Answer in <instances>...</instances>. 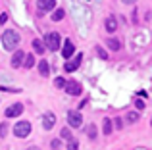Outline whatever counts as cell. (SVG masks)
<instances>
[{
	"label": "cell",
	"instance_id": "obj_1",
	"mask_svg": "<svg viewBox=\"0 0 152 150\" xmlns=\"http://www.w3.org/2000/svg\"><path fill=\"white\" fill-rule=\"evenodd\" d=\"M2 44L6 50H15L19 44V33L14 29H6L2 33Z\"/></svg>",
	"mask_w": 152,
	"mask_h": 150
},
{
	"label": "cell",
	"instance_id": "obj_2",
	"mask_svg": "<svg viewBox=\"0 0 152 150\" xmlns=\"http://www.w3.org/2000/svg\"><path fill=\"white\" fill-rule=\"evenodd\" d=\"M29 133H31V123L29 121H18L15 123V127H14V135L18 137V139H25V137H29Z\"/></svg>",
	"mask_w": 152,
	"mask_h": 150
},
{
	"label": "cell",
	"instance_id": "obj_3",
	"mask_svg": "<svg viewBox=\"0 0 152 150\" xmlns=\"http://www.w3.org/2000/svg\"><path fill=\"white\" fill-rule=\"evenodd\" d=\"M60 42H62V39H60V35L58 33H46V37H45V44L48 46V50H58L60 48Z\"/></svg>",
	"mask_w": 152,
	"mask_h": 150
},
{
	"label": "cell",
	"instance_id": "obj_4",
	"mask_svg": "<svg viewBox=\"0 0 152 150\" xmlns=\"http://www.w3.org/2000/svg\"><path fill=\"white\" fill-rule=\"evenodd\" d=\"M67 123H69V127H81L83 123V116L79 110H71V112H67Z\"/></svg>",
	"mask_w": 152,
	"mask_h": 150
},
{
	"label": "cell",
	"instance_id": "obj_5",
	"mask_svg": "<svg viewBox=\"0 0 152 150\" xmlns=\"http://www.w3.org/2000/svg\"><path fill=\"white\" fill-rule=\"evenodd\" d=\"M66 92L67 94H71V96H79V94L83 92V87H81V83H77V81H66Z\"/></svg>",
	"mask_w": 152,
	"mask_h": 150
},
{
	"label": "cell",
	"instance_id": "obj_6",
	"mask_svg": "<svg viewBox=\"0 0 152 150\" xmlns=\"http://www.w3.org/2000/svg\"><path fill=\"white\" fill-rule=\"evenodd\" d=\"M21 114H23V104L18 102V104H12L10 108L4 112V116L6 117H18V116H21Z\"/></svg>",
	"mask_w": 152,
	"mask_h": 150
},
{
	"label": "cell",
	"instance_id": "obj_7",
	"mask_svg": "<svg viewBox=\"0 0 152 150\" xmlns=\"http://www.w3.org/2000/svg\"><path fill=\"white\" fill-rule=\"evenodd\" d=\"M104 29H106L108 33H115V31H118V19H115L114 15H108V17L104 19Z\"/></svg>",
	"mask_w": 152,
	"mask_h": 150
},
{
	"label": "cell",
	"instance_id": "obj_8",
	"mask_svg": "<svg viewBox=\"0 0 152 150\" xmlns=\"http://www.w3.org/2000/svg\"><path fill=\"white\" fill-rule=\"evenodd\" d=\"M39 12H50L56 8V0H37Z\"/></svg>",
	"mask_w": 152,
	"mask_h": 150
},
{
	"label": "cell",
	"instance_id": "obj_9",
	"mask_svg": "<svg viewBox=\"0 0 152 150\" xmlns=\"http://www.w3.org/2000/svg\"><path fill=\"white\" fill-rule=\"evenodd\" d=\"M54 123H56V116L52 112H46L45 116H42V127H45L46 131H50V129L54 127Z\"/></svg>",
	"mask_w": 152,
	"mask_h": 150
},
{
	"label": "cell",
	"instance_id": "obj_10",
	"mask_svg": "<svg viewBox=\"0 0 152 150\" xmlns=\"http://www.w3.org/2000/svg\"><path fill=\"white\" fill-rule=\"evenodd\" d=\"M73 52H75V46H73V42L67 39L66 42H64V48H62V56L66 58V60H69L71 56H73Z\"/></svg>",
	"mask_w": 152,
	"mask_h": 150
},
{
	"label": "cell",
	"instance_id": "obj_11",
	"mask_svg": "<svg viewBox=\"0 0 152 150\" xmlns=\"http://www.w3.org/2000/svg\"><path fill=\"white\" fill-rule=\"evenodd\" d=\"M81 54H77V56H75L73 58V60H71V62H67V64L66 66H64V69H66V71L67 73H71V71H75V69H77L79 68V64H81Z\"/></svg>",
	"mask_w": 152,
	"mask_h": 150
},
{
	"label": "cell",
	"instance_id": "obj_12",
	"mask_svg": "<svg viewBox=\"0 0 152 150\" xmlns=\"http://www.w3.org/2000/svg\"><path fill=\"white\" fill-rule=\"evenodd\" d=\"M23 60H25V54L18 48V52L12 56V68H19V66H23Z\"/></svg>",
	"mask_w": 152,
	"mask_h": 150
},
{
	"label": "cell",
	"instance_id": "obj_13",
	"mask_svg": "<svg viewBox=\"0 0 152 150\" xmlns=\"http://www.w3.org/2000/svg\"><path fill=\"white\" fill-rule=\"evenodd\" d=\"M31 46H33V50H35L37 54H45V50H46L45 42H42L41 39H33V42H31Z\"/></svg>",
	"mask_w": 152,
	"mask_h": 150
},
{
	"label": "cell",
	"instance_id": "obj_14",
	"mask_svg": "<svg viewBox=\"0 0 152 150\" xmlns=\"http://www.w3.org/2000/svg\"><path fill=\"white\" fill-rule=\"evenodd\" d=\"M39 71H41L42 77H48V73H50V66H48V62H46V60H41V62H39Z\"/></svg>",
	"mask_w": 152,
	"mask_h": 150
},
{
	"label": "cell",
	"instance_id": "obj_15",
	"mask_svg": "<svg viewBox=\"0 0 152 150\" xmlns=\"http://www.w3.org/2000/svg\"><path fill=\"white\" fill-rule=\"evenodd\" d=\"M106 44H108V48H110V50H114V52H118V50L121 48V42H119L118 39H108V42H106Z\"/></svg>",
	"mask_w": 152,
	"mask_h": 150
},
{
	"label": "cell",
	"instance_id": "obj_16",
	"mask_svg": "<svg viewBox=\"0 0 152 150\" xmlns=\"http://www.w3.org/2000/svg\"><path fill=\"white\" fill-rule=\"evenodd\" d=\"M112 129H114V123H112L110 117H106V119H104V127H102L104 135H112Z\"/></svg>",
	"mask_w": 152,
	"mask_h": 150
},
{
	"label": "cell",
	"instance_id": "obj_17",
	"mask_svg": "<svg viewBox=\"0 0 152 150\" xmlns=\"http://www.w3.org/2000/svg\"><path fill=\"white\" fill-rule=\"evenodd\" d=\"M64 15H66V12H64V8H58V10L52 14V21H62Z\"/></svg>",
	"mask_w": 152,
	"mask_h": 150
},
{
	"label": "cell",
	"instance_id": "obj_18",
	"mask_svg": "<svg viewBox=\"0 0 152 150\" xmlns=\"http://www.w3.org/2000/svg\"><path fill=\"white\" fill-rule=\"evenodd\" d=\"M33 64H35V58H33V54H29V56H25V60H23V68L31 69V68H33Z\"/></svg>",
	"mask_w": 152,
	"mask_h": 150
},
{
	"label": "cell",
	"instance_id": "obj_19",
	"mask_svg": "<svg viewBox=\"0 0 152 150\" xmlns=\"http://www.w3.org/2000/svg\"><path fill=\"white\" fill-rule=\"evenodd\" d=\"M87 137H89V139H96V125H89V127H87Z\"/></svg>",
	"mask_w": 152,
	"mask_h": 150
},
{
	"label": "cell",
	"instance_id": "obj_20",
	"mask_svg": "<svg viewBox=\"0 0 152 150\" xmlns=\"http://www.w3.org/2000/svg\"><path fill=\"white\" fill-rule=\"evenodd\" d=\"M94 52L98 54V58H100V60H108V52L102 48V46H96V48H94Z\"/></svg>",
	"mask_w": 152,
	"mask_h": 150
},
{
	"label": "cell",
	"instance_id": "obj_21",
	"mask_svg": "<svg viewBox=\"0 0 152 150\" xmlns=\"http://www.w3.org/2000/svg\"><path fill=\"white\" fill-rule=\"evenodd\" d=\"M125 117H127V121H129V123H137V121H139V114L137 112H129Z\"/></svg>",
	"mask_w": 152,
	"mask_h": 150
},
{
	"label": "cell",
	"instance_id": "obj_22",
	"mask_svg": "<svg viewBox=\"0 0 152 150\" xmlns=\"http://www.w3.org/2000/svg\"><path fill=\"white\" fill-rule=\"evenodd\" d=\"M60 137H62V139H66V141H69L71 139V131H69V129H62V131H60Z\"/></svg>",
	"mask_w": 152,
	"mask_h": 150
},
{
	"label": "cell",
	"instance_id": "obj_23",
	"mask_svg": "<svg viewBox=\"0 0 152 150\" xmlns=\"http://www.w3.org/2000/svg\"><path fill=\"white\" fill-rule=\"evenodd\" d=\"M67 150H77V141H73V139L67 141Z\"/></svg>",
	"mask_w": 152,
	"mask_h": 150
},
{
	"label": "cell",
	"instance_id": "obj_24",
	"mask_svg": "<svg viewBox=\"0 0 152 150\" xmlns=\"http://www.w3.org/2000/svg\"><path fill=\"white\" fill-rule=\"evenodd\" d=\"M135 108L137 110H145V102H142L141 98H137V100H135Z\"/></svg>",
	"mask_w": 152,
	"mask_h": 150
},
{
	"label": "cell",
	"instance_id": "obj_25",
	"mask_svg": "<svg viewBox=\"0 0 152 150\" xmlns=\"http://www.w3.org/2000/svg\"><path fill=\"white\" fill-rule=\"evenodd\" d=\"M54 85L58 87V89H62V87H66V81H64L62 77H58V79H56V81H54Z\"/></svg>",
	"mask_w": 152,
	"mask_h": 150
},
{
	"label": "cell",
	"instance_id": "obj_26",
	"mask_svg": "<svg viewBox=\"0 0 152 150\" xmlns=\"http://www.w3.org/2000/svg\"><path fill=\"white\" fill-rule=\"evenodd\" d=\"M8 133V125L6 123H0V137H4Z\"/></svg>",
	"mask_w": 152,
	"mask_h": 150
},
{
	"label": "cell",
	"instance_id": "obj_27",
	"mask_svg": "<svg viewBox=\"0 0 152 150\" xmlns=\"http://www.w3.org/2000/svg\"><path fill=\"white\" fill-rule=\"evenodd\" d=\"M0 90H6V92H21L19 89H10V87H0Z\"/></svg>",
	"mask_w": 152,
	"mask_h": 150
},
{
	"label": "cell",
	"instance_id": "obj_28",
	"mask_svg": "<svg viewBox=\"0 0 152 150\" xmlns=\"http://www.w3.org/2000/svg\"><path fill=\"white\" fill-rule=\"evenodd\" d=\"M6 21H8V14H0V25H4Z\"/></svg>",
	"mask_w": 152,
	"mask_h": 150
},
{
	"label": "cell",
	"instance_id": "obj_29",
	"mask_svg": "<svg viewBox=\"0 0 152 150\" xmlns=\"http://www.w3.org/2000/svg\"><path fill=\"white\" fill-rule=\"evenodd\" d=\"M112 121H114V125H115L118 129H121V127H123V123H121V119H119V117H118V119H112Z\"/></svg>",
	"mask_w": 152,
	"mask_h": 150
},
{
	"label": "cell",
	"instance_id": "obj_30",
	"mask_svg": "<svg viewBox=\"0 0 152 150\" xmlns=\"http://www.w3.org/2000/svg\"><path fill=\"white\" fill-rule=\"evenodd\" d=\"M58 146H60V141H58V139L52 141V148H58Z\"/></svg>",
	"mask_w": 152,
	"mask_h": 150
},
{
	"label": "cell",
	"instance_id": "obj_31",
	"mask_svg": "<svg viewBox=\"0 0 152 150\" xmlns=\"http://www.w3.org/2000/svg\"><path fill=\"white\" fill-rule=\"evenodd\" d=\"M121 2H123V4H135L137 0H121Z\"/></svg>",
	"mask_w": 152,
	"mask_h": 150
},
{
	"label": "cell",
	"instance_id": "obj_32",
	"mask_svg": "<svg viewBox=\"0 0 152 150\" xmlns=\"http://www.w3.org/2000/svg\"><path fill=\"white\" fill-rule=\"evenodd\" d=\"M27 150H39V146H29Z\"/></svg>",
	"mask_w": 152,
	"mask_h": 150
},
{
	"label": "cell",
	"instance_id": "obj_33",
	"mask_svg": "<svg viewBox=\"0 0 152 150\" xmlns=\"http://www.w3.org/2000/svg\"><path fill=\"white\" fill-rule=\"evenodd\" d=\"M150 125H152V121H150Z\"/></svg>",
	"mask_w": 152,
	"mask_h": 150
}]
</instances>
